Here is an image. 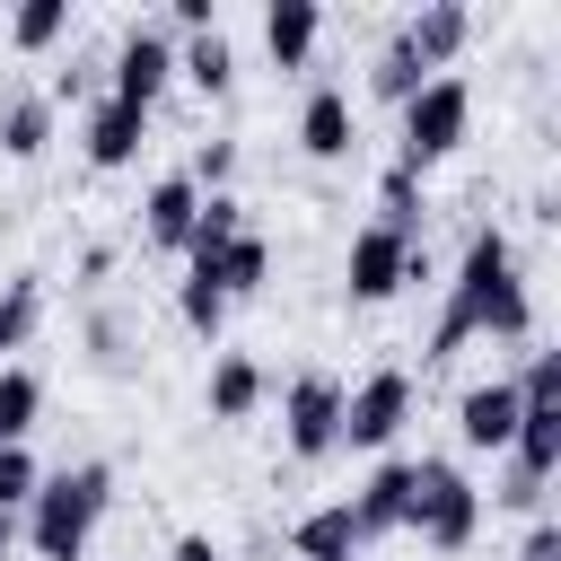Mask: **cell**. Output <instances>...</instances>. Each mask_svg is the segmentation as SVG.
<instances>
[{
	"label": "cell",
	"mask_w": 561,
	"mask_h": 561,
	"mask_svg": "<svg viewBox=\"0 0 561 561\" xmlns=\"http://www.w3.org/2000/svg\"><path fill=\"white\" fill-rule=\"evenodd\" d=\"M526 333H535V298H526V272H517V245H508L500 219H482L465 237V254H456L430 359H456L465 342H526Z\"/></svg>",
	"instance_id": "obj_1"
},
{
	"label": "cell",
	"mask_w": 561,
	"mask_h": 561,
	"mask_svg": "<svg viewBox=\"0 0 561 561\" xmlns=\"http://www.w3.org/2000/svg\"><path fill=\"white\" fill-rule=\"evenodd\" d=\"M105 508H114V465H61V473H44L35 482V500H26V517H18V535H26V552L35 561H88V543H96V526H105Z\"/></svg>",
	"instance_id": "obj_2"
},
{
	"label": "cell",
	"mask_w": 561,
	"mask_h": 561,
	"mask_svg": "<svg viewBox=\"0 0 561 561\" xmlns=\"http://www.w3.org/2000/svg\"><path fill=\"white\" fill-rule=\"evenodd\" d=\"M394 114H403V123H394V167H403V175H430L438 158L465 149V131H473V88H465L456 70H438V79H421V96L394 105Z\"/></svg>",
	"instance_id": "obj_3"
},
{
	"label": "cell",
	"mask_w": 561,
	"mask_h": 561,
	"mask_svg": "<svg viewBox=\"0 0 561 561\" xmlns=\"http://www.w3.org/2000/svg\"><path fill=\"white\" fill-rule=\"evenodd\" d=\"M430 552H465L473 526H482V491L447 465V456H421V482H412V517H403Z\"/></svg>",
	"instance_id": "obj_4"
},
{
	"label": "cell",
	"mask_w": 561,
	"mask_h": 561,
	"mask_svg": "<svg viewBox=\"0 0 561 561\" xmlns=\"http://www.w3.org/2000/svg\"><path fill=\"white\" fill-rule=\"evenodd\" d=\"M280 447L298 465L342 456V377L333 368H298L289 377V394H280Z\"/></svg>",
	"instance_id": "obj_5"
},
{
	"label": "cell",
	"mask_w": 561,
	"mask_h": 561,
	"mask_svg": "<svg viewBox=\"0 0 561 561\" xmlns=\"http://www.w3.org/2000/svg\"><path fill=\"white\" fill-rule=\"evenodd\" d=\"M403 280H430V254L412 245V237H394V228H359L351 237V254H342V289H351V307H386Z\"/></svg>",
	"instance_id": "obj_6"
},
{
	"label": "cell",
	"mask_w": 561,
	"mask_h": 561,
	"mask_svg": "<svg viewBox=\"0 0 561 561\" xmlns=\"http://www.w3.org/2000/svg\"><path fill=\"white\" fill-rule=\"evenodd\" d=\"M412 421V368H368L359 386H342V447L386 456Z\"/></svg>",
	"instance_id": "obj_7"
},
{
	"label": "cell",
	"mask_w": 561,
	"mask_h": 561,
	"mask_svg": "<svg viewBox=\"0 0 561 561\" xmlns=\"http://www.w3.org/2000/svg\"><path fill=\"white\" fill-rule=\"evenodd\" d=\"M167 79H175V35L167 26H123V44H114V61H105V96H123V105H140V114H158V96H167Z\"/></svg>",
	"instance_id": "obj_8"
},
{
	"label": "cell",
	"mask_w": 561,
	"mask_h": 561,
	"mask_svg": "<svg viewBox=\"0 0 561 561\" xmlns=\"http://www.w3.org/2000/svg\"><path fill=\"white\" fill-rule=\"evenodd\" d=\"M79 149H88V167H96V175H114V167H131V158L149 149V114L96 88V96H88V123H79Z\"/></svg>",
	"instance_id": "obj_9"
},
{
	"label": "cell",
	"mask_w": 561,
	"mask_h": 561,
	"mask_svg": "<svg viewBox=\"0 0 561 561\" xmlns=\"http://www.w3.org/2000/svg\"><path fill=\"white\" fill-rule=\"evenodd\" d=\"M517 377H482V386H465L456 394V438L473 447V456H508V438H517Z\"/></svg>",
	"instance_id": "obj_10"
},
{
	"label": "cell",
	"mask_w": 561,
	"mask_h": 561,
	"mask_svg": "<svg viewBox=\"0 0 561 561\" xmlns=\"http://www.w3.org/2000/svg\"><path fill=\"white\" fill-rule=\"evenodd\" d=\"M298 149H307L316 167H342V158L359 149V114H351V88H333V79H316V88H307V105H298Z\"/></svg>",
	"instance_id": "obj_11"
},
{
	"label": "cell",
	"mask_w": 561,
	"mask_h": 561,
	"mask_svg": "<svg viewBox=\"0 0 561 561\" xmlns=\"http://www.w3.org/2000/svg\"><path fill=\"white\" fill-rule=\"evenodd\" d=\"M394 35H403V44H412V61L438 79V70H447V61L473 44V9H465V0H430V9H412Z\"/></svg>",
	"instance_id": "obj_12"
},
{
	"label": "cell",
	"mask_w": 561,
	"mask_h": 561,
	"mask_svg": "<svg viewBox=\"0 0 561 561\" xmlns=\"http://www.w3.org/2000/svg\"><path fill=\"white\" fill-rule=\"evenodd\" d=\"M263 394H272V377H263V359H254V351H210V377H202L210 421H254V412H263Z\"/></svg>",
	"instance_id": "obj_13"
},
{
	"label": "cell",
	"mask_w": 561,
	"mask_h": 561,
	"mask_svg": "<svg viewBox=\"0 0 561 561\" xmlns=\"http://www.w3.org/2000/svg\"><path fill=\"white\" fill-rule=\"evenodd\" d=\"M412 482H421V465H403V456H386L368 482H359V500H351V517H359V535H394L403 517H412Z\"/></svg>",
	"instance_id": "obj_14"
},
{
	"label": "cell",
	"mask_w": 561,
	"mask_h": 561,
	"mask_svg": "<svg viewBox=\"0 0 561 561\" xmlns=\"http://www.w3.org/2000/svg\"><path fill=\"white\" fill-rule=\"evenodd\" d=\"M316 35H324V9H316V0H272V9H263V53H272V70H307V61H316Z\"/></svg>",
	"instance_id": "obj_15"
},
{
	"label": "cell",
	"mask_w": 561,
	"mask_h": 561,
	"mask_svg": "<svg viewBox=\"0 0 561 561\" xmlns=\"http://www.w3.org/2000/svg\"><path fill=\"white\" fill-rule=\"evenodd\" d=\"M193 210H202L193 175H158V184L140 193V237H149L158 254H184V228H193Z\"/></svg>",
	"instance_id": "obj_16"
},
{
	"label": "cell",
	"mask_w": 561,
	"mask_h": 561,
	"mask_svg": "<svg viewBox=\"0 0 561 561\" xmlns=\"http://www.w3.org/2000/svg\"><path fill=\"white\" fill-rule=\"evenodd\" d=\"M53 114H61V105H53L44 88H9V96H0V158H18V167L44 158V149H53Z\"/></svg>",
	"instance_id": "obj_17"
},
{
	"label": "cell",
	"mask_w": 561,
	"mask_h": 561,
	"mask_svg": "<svg viewBox=\"0 0 561 561\" xmlns=\"http://www.w3.org/2000/svg\"><path fill=\"white\" fill-rule=\"evenodd\" d=\"M359 517H351V500H324V508H307L298 526H289V552L298 561H359Z\"/></svg>",
	"instance_id": "obj_18"
},
{
	"label": "cell",
	"mask_w": 561,
	"mask_h": 561,
	"mask_svg": "<svg viewBox=\"0 0 561 561\" xmlns=\"http://www.w3.org/2000/svg\"><path fill=\"white\" fill-rule=\"evenodd\" d=\"M202 280H210V289H219L228 307H237V298H254V289L272 280V245H263V228H245V237H228V245H219V254L202 263Z\"/></svg>",
	"instance_id": "obj_19"
},
{
	"label": "cell",
	"mask_w": 561,
	"mask_h": 561,
	"mask_svg": "<svg viewBox=\"0 0 561 561\" xmlns=\"http://www.w3.org/2000/svg\"><path fill=\"white\" fill-rule=\"evenodd\" d=\"M175 79L202 88V96H228V88H237V53H228V35H219V26H210V35H184V44H175Z\"/></svg>",
	"instance_id": "obj_20"
},
{
	"label": "cell",
	"mask_w": 561,
	"mask_h": 561,
	"mask_svg": "<svg viewBox=\"0 0 561 561\" xmlns=\"http://www.w3.org/2000/svg\"><path fill=\"white\" fill-rule=\"evenodd\" d=\"M228 237H245V202H237V193H202V210H193V228H184V272H202Z\"/></svg>",
	"instance_id": "obj_21"
},
{
	"label": "cell",
	"mask_w": 561,
	"mask_h": 561,
	"mask_svg": "<svg viewBox=\"0 0 561 561\" xmlns=\"http://www.w3.org/2000/svg\"><path fill=\"white\" fill-rule=\"evenodd\" d=\"M35 324H44V272L0 280V368H9V351H26V342H35Z\"/></svg>",
	"instance_id": "obj_22"
},
{
	"label": "cell",
	"mask_w": 561,
	"mask_h": 561,
	"mask_svg": "<svg viewBox=\"0 0 561 561\" xmlns=\"http://www.w3.org/2000/svg\"><path fill=\"white\" fill-rule=\"evenodd\" d=\"M35 412H44V377H35L26 359H9V368H0V447H26Z\"/></svg>",
	"instance_id": "obj_23"
},
{
	"label": "cell",
	"mask_w": 561,
	"mask_h": 561,
	"mask_svg": "<svg viewBox=\"0 0 561 561\" xmlns=\"http://www.w3.org/2000/svg\"><path fill=\"white\" fill-rule=\"evenodd\" d=\"M421 79H430V70L412 61V44H403V35H386V44H377V61H368V96L412 105V96H421Z\"/></svg>",
	"instance_id": "obj_24"
},
{
	"label": "cell",
	"mask_w": 561,
	"mask_h": 561,
	"mask_svg": "<svg viewBox=\"0 0 561 561\" xmlns=\"http://www.w3.org/2000/svg\"><path fill=\"white\" fill-rule=\"evenodd\" d=\"M61 35H70V0H18L9 9V44L18 53H53Z\"/></svg>",
	"instance_id": "obj_25"
},
{
	"label": "cell",
	"mask_w": 561,
	"mask_h": 561,
	"mask_svg": "<svg viewBox=\"0 0 561 561\" xmlns=\"http://www.w3.org/2000/svg\"><path fill=\"white\" fill-rule=\"evenodd\" d=\"M377 228H394V237L421 245V175H403V167L377 175Z\"/></svg>",
	"instance_id": "obj_26"
},
{
	"label": "cell",
	"mask_w": 561,
	"mask_h": 561,
	"mask_svg": "<svg viewBox=\"0 0 561 561\" xmlns=\"http://www.w3.org/2000/svg\"><path fill=\"white\" fill-rule=\"evenodd\" d=\"M175 316H184L202 342H219V324H228V298H219L202 272H184V280H175Z\"/></svg>",
	"instance_id": "obj_27"
},
{
	"label": "cell",
	"mask_w": 561,
	"mask_h": 561,
	"mask_svg": "<svg viewBox=\"0 0 561 561\" xmlns=\"http://www.w3.org/2000/svg\"><path fill=\"white\" fill-rule=\"evenodd\" d=\"M35 482H44L35 447H0V508H9V517H18L26 500H35Z\"/></svg>",
	"instance_id": "obj_28"
},
{
	"label": "cell",
	"mask_w": 561,
	"mask_h": 561,
	"mask_svg": "<svg viewBox=\"0 0 561 561\" xmlns=\"http://www.w3.org/2000/svg\"><path fill=\"white\" fill-rule=\"evenodd\" d=\"M184 175H193V193H228V175H237V140H202Z\"/></svg>",
	"instance_id": "obj_29"
},
{
	"label": "cell",
	"mask_w": 561,
	"mask_h": 561,
	"mask_svg": "<svg viewBox=\"0 0 561 561\" xmlns=\"http://www.w3.org/2000/svg\"><path fill=\"white\" fill-rule=\"evenodd\" d=\"M167 26H184V35H210V26H219V0H175V9H167Z\"/></svg>",
	"instance_id": "obj_30"
},
{
	"label": "cell",
	"mask_w": 561,
	"mask_h": 561,
	"mask_svg": "<svg viewBox=\"0 0 561 561\" xmlns=\"http://www.w3.org/2000/svg\"><path fill=\"white\" fill-rule=\"evenodd\" d=\"M167 561H228V552H219V535H202V526H184V535L167 543Z\"/></svg>",
	"instance_id": "obj_31"
},
{
	"label": "cell",
	"mask_w": 561,
	"mask_h": 561,
	"mask_svg": "<svg viewBox=\"0 0 561 561\" xmlns=\"http://www.w3.org/2000/svg\"><path fill=\"white\" fill-rule=\"evenodd\" d=\"M517 561H561V526H552V517H535V526H526V543H517Z\"/></svg>",
	"instance_id": "obj_32"
},
{
	"label": "cell",
	"mask_w": 561,
	"mask_h": 561,
	"mask_svg": "<svg viewBox=\"0 0 561 561\" xmlns=\"http://www.w3.org/2000/svg\"><path fill=\"white\" fill-rule=\"evenodd\" d=\"M9 552H18V517L0 508V561H9Z\"/></svg>",
	"instance_id": "obj_33"
}]
</instances>
